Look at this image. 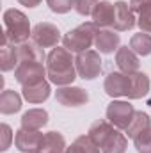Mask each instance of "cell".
I'll use <instances>...</instances> for the list:
<instances>
[{"label":"cell","instance_id":"cell-1","mask_svg":"<svg viewBox=\"0 0 151 153\" xmlns=\"http://www.w3.org/2000/svg\"><path fill=\"white\" fill-rule=\"evenodd\" d=\"M46 70H48V78L52 84L64 87L73 84V80L76 78V66H75V59L71 55V52L68 48H53L48 57H46Z\"/></svg>","mask_w":151,"mask_h":153},{"label":"cell","instance_id":"cell-2","mask_svg":"<svg viewBox=\"0 0 151 153\" xmlns=\"http://www.w3.org/2000/svg\"><path fill=\"white\" fill-rule=\"evenodd\" d=\"M87 135L100 148L101 153H124L126 152V146H128L126 135L121 134V130H117L114 125H110L105 119L94 121L91 125Z\"/></svg>","mask_w":151,"mask_h":153},{"label":"cell","instance_id":"cell-3","mask_svg":"<svg viewBox=\"0 0 151 153\" xmlns=\"http://www.w3.org/2000/svg\"><path fill=\"white\" fill-rule=\"evenodd\" d=\"M4 25H5L4 36L14 45H20L23 41H29V38H32L30 22L18 9H7L4 13Z\"/></svg>","mask_w":151,"mask_h":153},{"label":"cell","instance_id":"cell-4","mask_svg":"<svg viewBox=\"0 0 151 153\" xmlns=\"http://www.w3.org/2000/svg\"><path fill=\"white\" fill-rule=\"evenodd\" d=\"M98 27L93 22H85L82 25H78L75 29L68 30L62 36V45L64 48H68L71 53H80L89 50L94 45V38H96Z\"/></svg>","mask_w":151,"mask_h":153},{"label":"cell","instance_id":"cell-5","mask_svg":"<svg viewBox=\"0 0 151 153\" xmlns=\"http://www.w3.org/2000/svg\"><path fill=\"white\" fill-rule=\"evenodd\" d=\"M76 73L84 80H94L101 73V57L94 50H85L76 53L75 57Z\"/></svg>","mask_w":151,"mask_h":153},{"label":"cell","instance_id":"cell-6","mask_svg":"<svg viewBox=\"0 0 151 153\" xmlns=\"http://www.w3.org/2000/svg\"><path fill=\"white\" fill-rule=\"evenodd\" d=\"M44 76H48V70L39 61H23L14 70V78L21 85H36L44 82Z\"/></svg>","mask_w":151,"mask_h":153},{"label":"cell","instance_id":"cell-7","mask_svg":"<svg viewBox=\"0 0 151 153\" xmlns=\"http://www.w3.org/2000/svg\"><path fill=\"white\" fill-rule=\"evenodd\" d=\"M135 109L132 103L128 102H121V100H114L107 107V121L114 125L117 130H126L135 116Z\"/></svg>","mask_w":151,"mask_h":153},{"label":"cell","instance_id":"cell-8","mask_svg":"<svg viewBox=\"0 0 151 153\" xmlns=\"http://www.w3.org/2000/svg\"><path fill=\"white\" fill-rule=\"evenodd\" d=\"M32 41L38 43L41 48H53L61 41V30L50 22H41L32 29Z\"/></svg>","mask_w":151,"mask_h":153},{"label":"cell","instance_id":"cell-9","mask_svg":"<svg viewBox=\"0 0 151 153\" xmlns=\"http://www.w3.org/2000/svg\"><path fill=\"white\" fill-rule=\"evenodd\" d=\"M105 93L110 98H119V96H128L130 89H132V78L128 73L123 71H112L109 73L103 84Z\"/></svg>","mask_w":151,"mask_h":153},{"label":"cell","instance_id":"cell-10","mask_svg":"<svg viewBox=\"0 0 151 153\" xmlns=\"http://www.w3.org/2000/svg\"><path fill=\"white\" fill-rule=\"evenodd\" d=\"M55 100L64 107H80L89 102V93L82 87L75 85H64L55 91Z\"/></svg>","mask_w":151,"mask_h":153},{"label":"cell","instance_id":"cell-11","mask_svg":"<svg viewBox=\"0 0 151 153\" xmlns=\"http://www.w3.org/2000/svg\"><path fill=\"white\" fill-rule=\"evenodd\" d=\"M43 134L39 130H27L20 128L14 135V146L23 153H34L39 152V146L43 143Z\"/></svg>","mask_w":151,"mask_h":153},{"label":"cell","instance_id":"cell-12","mask_svg":"<svg viewBox=\"0 0 151 153\" xmlns=\"http://www.w3.org/2000/svg\"><path fill=\"white\" fill-rule=\"evenodd\" d=\"M91 18H93V23L98 29L114 27V20H115V7H114V4L107 2V0H100L96 4V7L93 9Z\"/></svg>","mask_w":151,"mask_h":153},{"label":"cell","instance_id":"cell-13","mask_svg":"<svg viewBox=\"0 0 151 153\" xmlns=\"http://www.w3.org/2000/svg\"><path fill=\"white\" fill-rule=\"evenodd\" d=\"M115 7V20H114V30L115 32H124L135 27L137 20L133 16V11L130 7V4H126L124 0H119L114 4Z\"/></svg>","mask_w":151,"mask_h":153},{"label":"cell","instance_id":"cell-14","mask_svg":"<svg viewBox=\"0 0 151 153\" xmlns=\"http://www.w3.org/2000/svg\"><path fill=\"white\" fill-rule=\"evenodd\" d=\"M115 64H117L119 71L128 73V75L130 73H137L139 66H141L137 53L132 48H128V46H119L117 48V52H115Z\"/></svg>","mask_w":151,"mask_h":153},{"label":"cell","instance_id":"cell-15","mask_svg":"<svg viewBox=\"0 0 151 153\" xmlns=\"http://www.w3.org/2000/svg\"><path fill=\"white\" fill-rule=\"evenodd\" d=\"M119 34L110 29H98L96 38H94V46L98 48L100 53H112L114 50L117 52L119 48Z\"/></svg>","mask_w":151,"mask_h":153},{"label":"cell","instance_id":"cell-16","mask_svg":"<svg viewBox=\"0 0 151 153\" xmlns=\"http://www.w3.org/2000/svg\"><path fill=\"white\" fill-rule=\"evenodd\" d=\"M18 64H20V61H18V50H16V45L11 43L5 36H2L0 70H2V71H11V70H16Z\"/></svg>","mask_w":151,"mask_h":153},{"label":"cell","instance_id":"cell-17","mask_svg":"<svg viewBox=\"0 0 151 153\" xmlns=\"http://www.w3.org/2000/svg\"><path fill=\"white\" fill-rule=\"evenodd\" d=\"M21 96L29 103H43L50 98V84L44 80L36 85H21Z\"/></svg>","mask_w":151,"mask_h":153},{"label":"cell","instance_id":"cell-18","mask_svg":"<svg viewBox=\"0 0 151 153\" xmlns=\"http://www.w3.org/2000/svg\"><path fill=\"white\" fill-rule=\"evenodd\" d=\"M16 50H18V61L20 62H23V61H39V62H43L46 59L44 50L38 43H34L32 39L16 45Z\"/></svg>","mask_w":151,"mask_h":153},{"label":"cell","instance_id":"cell-19","mask_svg":"<svg viewBox=\"0 0 151 153\" xmlns=\"http://www.w3.org/2000/svg\"><path fill=\"white\" fill-rule=\"evenodd\" d=\"M66 148H68V146H66L64 135H62L61 132L52 130V132L44 134L43 143H41V146H39L38 153H64Z\"/></svg>","mask_w":151,"mask_h":153},{"label":"cell","instance_id":"cell-20","mask_svg":"<svg viewBox=\"0 0 151 153\" xmlns=\"http://www.w3.org/2000/svg\"><path fill=\"white\" fill-rule=\"evenodd\" d=\"M48 123V112L44 109H30L21 116V128L41 130Z\"/></svg>","mask_w":151,"mask_h":153},{"label":"cell","instance_id":"cell-21","mask_svg":"<svg viewBox=\"0 0 151 153\" xmlns=\"http://www.w3.org/2000/svg\"><path fill=\"white\" fill-rule=\"evenodd\" d=\"M130 78H132V89H130L128 98L130 100L144 98L150 93V78H148V75L142 73V71H137V73H130Z\"/></svg>","mask_w":151,"mask_h":153},{"label":"cell","instance_id":"cell-22","mask_svg":"<svg viewBox=\"0 0 151 153\" xmlns=\"http://www.w3.org/2000/svg\"><path fill=\"white\" fill-rule=\"evenodd\" d=\"M21 109V96L13 91V89H5L0 94V112L2 114H14Z\"/></svg>","mask_w":151,"mask_h":153},{"label":"cell","instance_id":"cell-23","mask_svg":"<svg viewBox=\"0 0 151 153\" xmlns=\"http://www.w3.org/2000/svg\"><path fill=\"white\" fill-rule=\"evenodd\" d=\"M148 128H151L150 116L146 114V112H142V111H137L135 116H133V119H132V123H130V126L124 130V134H126L130 139H135L139 134H142V132L148 130Z\"/></svg>","mask_w":151,"mask_h":153},{"label":"cell","instance_id":"cell-24","mask_svg":"<svg viewBox=\"0 0 151 153\" xmlns=\"http://www.w3.org/2000/svg\"><path fill=\"white\" fill-rule=\"evenodd\" d=\"M130 48L137 53V55H150L151 53V36L148 32H139V34H133L130 39Z\"/></svg>","mask_w":151,"mask_h":153},{"label":"cell","instance_id":"cell-25","mask_svg":"<svg viewBox=\"0 0 151 153\" xmlns=\"http://www.w3.org/2000/svg\"><path fill=\"white\" fill-rule=\"evenodd\" d=\"M64 153H100V148L91 141L89 135H80L75 139L71 146L66 148Z\"/></svg>","mask_w":151,"mask_h":153},{"label":"cell","instance_id":"cell-26","mask_svg":"<svg viewBox=\"0 0 151 153\" xmlns=\"http://www.w3.org/2000/svg\"><path fill=\"white\" fill-rule=\"evenodd\" d=\"M133 144H135V150L139 153H151V128L139 134L133 139Z\"/></svg>","mask_w":151,"mask_h":153},{"label":"cell","instance_id":"cell-27","mask_svg":"<svg viewBox=\"0 0 151 153\" xmlns=\"http://www.w3.org/2000/svg\"><path fill=\"white\" fill-rule=\"evenodd\" d=\"M46 4L57 14H66L71 11V7H75V0H46Z\"/></svg>","mask_w":151,"mask_h":153},{"label":"cell","instance_id":"cell-28","mask_svg":"<svg viewBox=\"0 0 151 153\" xmlns=\"http://www.w3.org/2000/svg\"><path fill=\"white\" fill-rule=\"evenodd\" d=\"M100 0H75V11L80 16H89Z\"/></svg>","mask_w":151,"mask_h":153},{"label":"cell","instance_id":"cell-29","mask_svg":"<svg viewBox=\"0 0 151 153\" xmlns=\"http://www.w3.org/2000/svg\"><path fill=\"white\" fill-rule=\"evenodd\" d=\"M130 7L133 13L142 14V13L151 9V0H130Z\"/></svg>","mask_w":151,"mask_h":153},{"label":"cell","instance_id":"cell-30","mask_svg":"<svg viewBox=\"0 0 151 153\" xmlns=\"http://www.w3.org/2000/svg\"><path fill=\"white\" fill-rule=\"evenodd\" d=\"M137 25L141 27L142 32H151V9L146 11V13H142V14H139Z\"/></svg>","mask_w":151,"mask_h":153},{"label":"cell","instance_id":"cell-31","mask_svg":"<svg viewBox=\"0 0 151 153\" xmlns=\"http://www.w3.org/2000/svg\"><path fill=\"white\" fill-rule=\"evenodd\" d=\"M0 128H2V148H0V150H2V152H5V150L9 148L11 141H13V130H11V126H9V125H5V123H4Z\"/></svg>","mask_w":151,"mask_h":153},{"label":"cell","instance_id":"cell-32","mask_svg":"<svg viewBox=\"0 0 151 153\" xmlns=\"http://www.w3.org/2000/svg\"><path fill=\"white\" fill-rule=\"evenodd\" d=\"M21 5H25V7H36V5H39L43 0H18Z\"/></svg>","mask_w":151,"mask_h":153},{"label":"cell","instance_id":"cell-33","mask_svg":"<svg viewBox=\"0 0 151 153\" xmlns=\"http://www.w3.org/2000/svg\"><path fill=\"white\" fill-rule=\"evenodd\" d=\"M34 153H38V152H34Z\"/></svg>","mask_w":151,"mask_h":153}]
</instances>
